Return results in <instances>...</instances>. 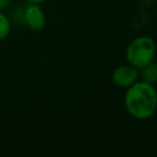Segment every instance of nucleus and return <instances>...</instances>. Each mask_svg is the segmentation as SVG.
Segmentation results:
<instances>
[{"instance_id": "6e6552de", "label": "nucleus", "mask_w": 157, "mask_h": 157, "mask_svg": "<svg viewBox=\"0 0 157 157\" xmlns=\"http://www.w3.org/2000/svg\"><path fill=\"white\" fill-rule=\"evenodd\" d=\"M26 4H39L42 5L43 2H45V0H25Z\"/></svg>"}, {"instance_id": "f03ea898", "label": "nucleus", "mask_w": 157, "mask_h": 157, "mask_svg": "<svg viewBox=\"0 0 157 157\" xmlns=\"http://www.w3.org/2000/svg\"><path fill=\"white\" fill-rule=\"evenodd\" d=\"M157 53V45L152 37L150 36H137L131 39L126 47L125 56L126 61L132 66L140 69L144 65L155 60Z\"/></svg>"}, {"instance_id": "7ed1b4c3", "label": "nucleus", "mask_w": 157, "mask_h": 157, "mask_svg": "<svg viewBox=\"0 0 157 157\" xmlns=\"http://www.w3.org/2000/svg\"><path fill=\"white\" fill-rule=\"evenodd\" d=\"M23 23L34 32H38L44 28L47 18L45 12L39 4H27L26 7L22 10Z\"/></svg>"}, {"instance_id": "423d86ee", "label": "nucleus", "mask_w": 157, "mask_h": 157, "mask_svg": "<svg viewBox=\"0 0 157 157\" xmlns=\"http://www.w3.org/2000/svg\"><path fill=\"white\" fill-rule=\"evenodd\" d=\"M11 32V18L0 10V42L5 40Z\"/></svg>"}, {"instance_id": "0eeeda50", "label": "nucleus", "mask_w": 157, "mask_h": 157, "mask_svg": "<svg viewBox=\"0 0 157 157\" xmlns=\"http://www.w3.org/2000/svg\"><path fill=\"white\" fill-rule=\"evenodd\" d=\"M10 1L11 0H0V10H4L5 7H7Z\"/></svg>"}, {"instance_id": "20e7f679", "label": "nucleus", "mask_w": 157, "mask_h": 157, "mask_svg": "<svg viewBox=\"0 0 157 157\" xmlns=\"http://www.w3.org/2000/svg\"><path fill=\"white\" fill-rule=\"evenodd\" d=\"M139 81V69L131 64H123L117 66L112 72V82L120 88H128Z\"/></svg>"}, {"instance_id": "f257e3e1", "label": "nucleus", "mask_w": 157, "mask_h": 157, "mask_svg": "<svg viewBox=\"0 0 157 157\" xmlns=\"http://www.w3.org/2000/svg\"><path fill=\"white\" fill-rule=\"evenodd\" d=\"M124 105L126 112L137 120L151 118L157 110V91L155 85L139 80L125 88Z\"/></svg>"}, {"instance_id": "39448f33", "label": "nucleus", "mask_w": 157, "mask_h": 157, "mask_svg": "<svg viewBox=\"0 0 157 157\" xmlns=\"http://www.w3.org/2000/svg\"><path fill=\"white\" fill-rule=\"evenodd\" d=\"M139 80L145 81L151 85L157 83V61L152 60L151 63L140 67L139 69Z\"/></svg>"}]
</instances>
